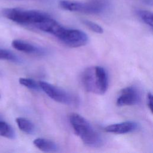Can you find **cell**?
<instances>
[{
	"mask_svg": "<svg viewBox=\"0 0 153 153\" xmlns=\"http://www.w3.org/2000/svg\"><path fill=\"white\" fill-rule=\"evenodd\" d=\"M140 99V94L137 88L133 86H128L121 90L116 104L118 106H131L139 103Z\"/></svg>",
	"mask_w": 153,
	"mask_h": 153,
	"instance_id": "cell-7",
	"label": "cell"
},
{
	"mask_svg": "<svg viewBox=\"0 0 153 153\" xmlns=\"http://www.w3.org/2000/svg\"><path fill=\"white\" fill-rule=\"evenodd\" d=\"M38 83L40 88L53 100L68 105L75 103V97L65 90L45 81H41Z\"/></svg>",
	"mask_w": 153,
	"mask_h": 153,
	"instance_id": "cell-6",
	"label": "cell"
},
{
	"mask_svg": "<svg viewBox=\"0 0 153 153\" xmlns=\"http://www.w3.org/2000/svg\"><path fill=\"white\" fill-rule=\"evenodd\" d=\"M0 97H1V95H0Z\"/></svg>",
	"mask_w": 153,
	"mask_h": 153,
	"instance_id": "cell-19",
	"label": "cell"
},
{
	"mask_svg": "<svg viewBox=\"0 0 153 153\" xmlns=\"http://www.w3.org/2000/svg\"><path fill=\"white\" fill-rule=\"evenodd\" d=\"M61 8L70 11L80 12L87 14H99L106 7V0H93L88 2L62 0L59 2Z\"/></svg>",
	"mask_w": 153,
	"mask_h": 153,
	"instance_id": "cell-4",
	"label": "cell"
},
{
	"mask_svg": "<svg viewBox=\"0 0 153 153\" xmlns=\"http://www.w3.org/2000/svg\"><path fill=\"white\" fill-rule=\"evenodd\" d=\"M33 145L39 150L45 152H56L58 147L56 143L51 140L44 138H36L33 141Z\"/></svg>",
	"mask_w": 153,
	"mask_h": 153,
	"instance_id": "cell-10",
	"label": "cell"
},
{
	"mask_svg": "<svg viewBox=\"0 0 153 153\" xmlns=\"http://www.w3.org/2000/svg\"><path fill=\"white\" fill-rule=\"evenodd\" d=\"M137 14L140 17V19L147 25L152 27L153 22H152V14L151 12L147 10H139L136 11Z\"/></svg>",
	"mask_w": 153,
	"mask_h": 153,
	"instance_id": "cell-13",
	"label": "cell"
},
{
	"mask_svg": "<svg viewBox=\"0 0 153 153\" xmlns=\"http://www.w3.org/2000/svg\"><path fill=\"white\" fill-rule=\"evenodd\" d=\"M81 83L87 91L103 94L109 85L108 73L102 66L87 68L81 75Z\"/></svg>",
	"mask_w": 153,
	"mask_h": 153,
	"instance_id": "cell-1",
	"label": "cell"
},
{
	"mask_svg": "<svg viewBox=\"0 0 153 153\" xmlns=\"http://www.w3.org/2000/svg\"><path fill=\"white\" fill-rule=\"evenodd\" d=\"M82 22L88 28H89L90 30H91L94 32H96L97 33H102L103 32V28L100 25H99L98 24L93 22H91L88 20H82Z\"/></svg>",
	"mask_w": 153,
	"mask_h": 153,
	"instance_id": "cell-16",
	"label": "cell"
},
{
	"mask_svg": "<svg viewBox=\"0 0 153 153\" xmlns=\"http://www.w3.org/2000/svg\"><path fill=\"white\" fill-rule=\"evenodd\" d=\"M11 45L17 50L26 53L35 54H42L44 53V51L42 48L25 41L14 39Z\"/></svg>",
	"mask_w": 153,
	"mask_h": 153,
	"instance_id": "cell-9",
	"label": "cell"
},
{
	"mask_svg": "<svg viewBox=\"0 0 153 153\" xmlns=\"http://www.w3.org/2000/svg\"><path fill=\"white\" fill-rule=\"evenodd\" d=\"M138 124L134 121H127L109 125L105 127V131L114 134H126L136 130Z\"/></svg>",
	"mask_w": 153,
	"mask_h": 153,
	"instance_id": "cell-8",
	"label": "cell"
},
{
	"mask_svg": "<svg viewBox=\"0 0 153 153\" xmlns=\"http://www.w3.org/2000/svg\"><path fill=\"white\" fill-rule=\"evenodd\" d=\"M0 136L13 139L16 137V133L13 127L7 123L0 121Z\"/></svg>",
	"mask_w": 153,
	"mask_h": 153,
	"instance_id": "cell-12",
	"label": "cell"
},
{
	"mask_svg": "<svg viewBox=\"0 0 153 153\" xmlns=\"http://www.w3.org/2000/svg\"><path fill=\"white\" fill-rule=\"evenodd\" d=\"M16 121L19 128L23 132L29 134H33L35 132V126L29 120L23 117H18L16 119Z\"/></svg>",
	"mask_w": 153,
	"mask_h": 153,
	"instance_id": "cell-11",
	"label": "cell"
},
{
	"mask_svg": "<svg viewBox=\"0 0 153 153\" xmlns=\"http://www.w3.org/2000/svg\"><path fill=\"white\" fill-rule=\"evenodd\" d=\"M146 102L147 105L149 109V110L152 112V94L151 93H148L146 97Z\"/></svg>",
	"mask_w": 153,
	"mask_h": 153,
	"instance_id": "cell-17",
	"label": "cell"
},
{
	"mask_svg": "<svg viewBox=\"0 0 153 153\" xmlns=\"http://www.w3.org/2000/svg\"><path fill=\"white\" fill-rule=\"evenodd\" d=\"M69 121L75 133L83 143L90 147H99L102 144V139L91 124L83 117L76 113L69 115Z\"/></svg>",
	"mask_w": 153,
	"mask_h": 153,
	"instance_id": "cell-2",
	"label": "cell"
},
{
	"mask_svg": "<svg viewBox=\"0 0 153 153\" xmlns=\"http://www.w3.org/2000/svg\"><path fill=\"white\" fill-rule=\"evenodd\" d=\"M19 83L22 85L27 87V88L33 90H38L40 88L39 83L36 82L35 80L31 78H20L19 80Z\"/></svg>",
	"mask_w": 153,
	"mask_h": 153,
	"instance_id": "cell-15",
	"label": "cell"
},
{
	"mask_svg": "<svg viewBox=\"0 0 153 153\" xmlns=\"http://www.w3.org/2000/svg\"><path fill=\"white\" fill-rule=\"evenodd\" d=\"M0 60H8L13 62H19V58L13 52L6 49H0Z\"/></svg>",
	"mask_w": 153,
	"mask_h": 153,
	"instance_id": "cell-14",
	"label": "cell"
},
{
	"mask_svg": "<svg viewBox=\"0 0 153 153\" xmlns=\"http://www.w3.org/2000/svg\"><path fill=\"white\" fill-rule=\"evenodd\" d=\"M63 44L70 47H79L87 44L88 41L87 35L78 29L63 27L56 37Z\"/></svg>",
	"mask_w": 153,
	"mask_h": 153,
	"instance_id": "cell-5",
	"label": "cell"
},
{
	"mask_svg": "<svg viewBox=\"0 0 153 153\" xmlns=\"http://www.w3.org/2000/svg\"><path fill=\"white\" fill-rule=\"evenodd\" d=\"M140 1H141L142 3H144L148 5H151L152 6V0H139Z\"/></svg>",
	"mask_w": 153,
	"mask_h": 153,
	"instance_id": "cell-18",
	"label": "cell"
},
{
	"mask_svg": "<svg viewBox=\"0 0 153 153\" xmlns=\"http://www.w3.org/2000/svg\"><path fill=\"white\" fill-rule=\"evenodd\" d=\"M2 15L7 19L21 25L36 26L50 16L47 13L33 10H24L18 8H5Z\"/></svg>",
	"mask_w": 153,
	"mask_h": 153,
	"instance_id": "cell-3",
	"label": "cell"
}]
</instances>
